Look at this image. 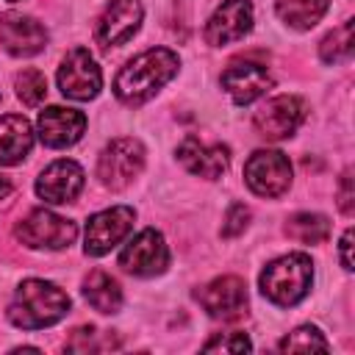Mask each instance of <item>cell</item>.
<instances>
[{"instance_id": "30bf717a", "label": "cell", "mask_w": 355, "mask_h": 355, "mask_svg": "<svg viewBox=\"0 0 355 355\" xmlns=\"http://www.w3.org/2000/svg\"><path fill=\"white\" fill-rule=\"evenodd\" d=\"M119 266L130 275H139V277H153V275H161L166 272L169 266V250H166V241L158 230L147 227L141 230L139 236H133L125 250L119 252Z\"/></svg>"}, {"instance_id": "8fae6325", "label": "cell", "mask_w": 355, "mask_h": 355, "mask_svg": "<svg viewBox=\"0 0 355 355\" xmlns=\"http://www.w3.org/2000/svg\"><path fill=\"white\" fill-rule=\"evenodd\" d=\"M0 44L6 47V53L17 55V58H28V55H36L44 50L47 31L33 17L6 11V14H0Z\"/></svg>"}, {"instance_id": "603a6c76", "label": "cell", "mask_w": 355, "mask_h": 355, "mask_svg": "<svg viewBox=\"0 0 355 355\" xmlns=\"http://www.w3.org/2000/svg\"><path fill=\"white\" fill-rule=\"evenodd\" d=\"M352 55V19H344L338 28H333L322 44H319V58L324 64H344Z\"/></svg>"}, {"instance_id": "44dd1931", "label": "cell", "mask_w": 355, "mask_h": 355, "mask_svg": "<svg viewBox=\"0 0 355 355\" xmlns=\"http://www.w3.org/2000/svg\"><path fill=\"white\" fill-rule=\"evenodd\" d=\"M327 6L330 0H277L275 11L288 28L308 31L327 14Z\"/></svg>"}, {"instance_id": "5b68a950", "label": "cell", "mask_w": 355, "mask_h": 355, "mask_svg": "<svg viewBox=\"0 0 355 355\" xmlns=\"http://www.w3.org/2000/svg\"><path fill=\"white\" fill-rule=\"evenodd\" d=\"M144 169V147L136 139H114L97 158V178L108 189H125Z\"/></svg>"}, {"instance_id": "cb8c5ba5", "label": "cell", "mask_w": 355, "mask_h": 355, "mask_svg": "<svg viewBox=\"0 0 355 355\" xmlns=\"http://www.w3.org/2000/svg\"><path fill=\"white\" fill-rule=\"evenodd\" d=\"M280 349H283V352H311V349L327 352L330 344L324 341V336H322L313 324H302V327L291 330V333L280 341Z\"/></svg>"}, {"instance_id": "484cf974", "label": "cell", "mask_w": 355, "mask_h": 355, "mask_svg": "<svg viewBox=\"0 0 355 355\" xmlns=\"http://www.w3.org/2000/svg\"><path fill=\"white\" fill-rule=\"evenodd\" d=\"M202 349L214 352V349H222V352H244V349H252L250 338L244 333H216L214 338H208L202 344Z\"/></svg>"}, {"instance_id": "7c38bea8", "label": "cell", "mask_w": 355, "mask_h": 355, "mask_svg": "<svg viewBox=\"0 0 355 355\" xmlns=\"http://www.w3.org/2000/svg\"><path fill=\"white\" fill-rule=\"evenodd\" d=\"M250 31H252V3L225 0L205 22V42L214 47H222V44L244 39Z\"/></svg>"}, {"instance_id": "f546056e", "label": "cell", "mask_w": 355, "mask_h": 355, "mask_svg": "<svg viewBox=\"0 0 355 355\" xmlns=\"http://www.w3.org/2000/svg\"><path fill=\"white\" fill-rule=\"evenodd\" d=\"M349 250H352V227L341 236V241H338V258H341V266L349 272L352 269V258H349Z\"/></svg>"}, {"instance_id": "6da1fadb", "label": "cell", "mask_w": 355, "mask_h": 355, "mask_svg": "<svg viewBox=\"0 0 355 355\" xmlns=\"http://www.w3.org/2000/svg\"><path fill=\"white\" fill-rule=\"evenodd\" d=\"M180 61L172 50L166 47H150L144 53H139L136 58H130L116 80H114V94L125 103V105H141L147 103L164 83H169L178 72Z\"/></svg>"}, {"instance_id": "f1b7e54d", "label": "cell", "mask_w": 355, "mask_h": 355, "mask_svg": "<svg viewBox=\"0 0 355 355\" xmlns=\"http://www.w3.org/2000/svg\"><path fill=\"white\" fill-rule=\"evenodd\" d=\"M352 200H355V194H352V172L347 169V172L341 175V186H338V208H341L347 216H352V211H355Z\"/></svg>"}, {"instance_id": "d6986e66", "label": "cell", "mask_w": 355, "mask_h": 355, "mask_svg": "<svg viewBox=\"0 0 355 355\" xmlns=\"http://www.w3.org/2000/svg\"><path fill=\"white\" fill-rule=\"evenodd\" d=\"M33 147V130L31 122L22 114H6L0 116V164L14 166L19 164Z\"/></svg>"}, {"instance_id": "7a4b0ae2", "label": "cell", "mask_w": 355, "mask_h": 355, "mask_svg": "<svg viewBox=\"0 0 355 355\" xmlns=\"http://www.w3.org/2000/svg\"><path fill=\"white\" fill-rule=\"evenodd\" d=\"M69 313V297L50 280H22L8 308L11 324L22 330H42L61 322Z\"/></svg>"}, {"instance_id": "9c48e42d", "label": "cell", "mask_w": 355, "mask_h": 355, "mask_svg": "<svg viewBox=\"0 0 355 355\" xmlns=\"http://www.w3.org/2000/svg\"><path fill=\"white\" fill-rule=\"evenodd\" d=\"M133 219H136V211L128 208V205H114V208H105L94 216H89L86 222V255H105L111 252L133 227Z\"/></svg>"}, {"instance_id": "52a82bcc", "label": "cell", "mask_w": 355, "mask_h": 355, "mask_svg": "<svg viewBox=\"0 0 355 355\" xmlns=\"http://www.w3.org/2000/svg\"><path fill=\"white\" fill-rule=\"evenodd\" d=\"M58 89L69 100H94L103 89V72L89 50L75 47L58 67Z\"/></svg>"}, {"instance_id": "2e32d148", "label": "cell", "mask_w": 355, "mask_h": 355, "mask_svg": "<svg viewBox=\"0 0 355 355\" xmlns=\"http://www.w3.org/2000/svg\"><path fill=\"white\" fill-rule=\"evenodd\" d=\"M80 189H83V169L75 161H69V158L53 161L36 178V194L44 202H53V205L72 202L80 194Z\"/></svg>"}, {"instance_id": "ba28073f", "label": "cell", "mask_w": 355, "mask_h": 355, "mask_svg": "<svg viewBox=\"0 0 355 355\" xmlns=\"http://www.w3.org/2000/svg\"><path fill=\"white\" fill-rule=\"evenodd\" d=\"M305 119V103L294 94H277L269 97L255 114H252V125L263 139L280 141L288 139Z\"/></svg>"}, {"instance_id": "7402d4cb", "label": "cell", "mask_w": 355, "mask_h": 355, "mask_svg": "<svg viewBox=\"0 0 355 355\" xmlns=\"http://www.w3.org/2000/svg\"><path fill=\"white\" fill-rule=\"evenodd\" d=\"M286 236L300 241V244H322L330 236V222L322 214L302 211V214H294L286 222Z\"/></svg>"}, {"instance_id": "e0dca14e", "label": "cell", "mask_w": 355, "mask_h": 355, "mask_svg": "<svg viewBox=\"0 0 355 355\" xmlns=\"http://www.w3.org/2000/svg\"><path fill=\"white\" fill-rule=\"evenodd\" d=\"M39 139L47 147H69L75 144L83 130H86V116L78 108H64V105H50L39 114Z\"/></svg>"}, {"instance_id": "4316f807", "label": "cell", "mask_w": 355, "mask_h": 355, "mask_svg": "<svg viewBox=\"0 0 355 355\" xmlns=\"http://www.w3.org/2000/svg\"><path fill=\"white\" fill-rule=\"evenodd\" d=\"M247 222H250V208H247V205H241V202H233V205L227 208V214H225L222 236H225V239L239 236V233L247 227Z\"/></svg>"}, {"instance_id": "4fadbf2b", "label": "cell", "mask_w": 355, "mask_h": 355, "mask_svg": "<svg viewBox=\"0 0 355 355\" xmlns=\"http://www.w3.org/2000/svg\"><path fill=\"white\" fill-rule=\"evenodd\" d=\"M197 300H200V305L205 308L208 316L236 319V316H241V311L247 305V286H244L241 277L225 275V277L211 280L202 291H197Z\"/></svg>"}, {"instance_id": "ac0fdd59", "label": "cell", "mask_w": 355, "mask_h": 355, "mask_svg": "<svg viewBox=\"0 0 355 355\" xmlns=\"http://www.w3.org/2000/svg\"><path fill=\"white\" fill-rule=\"evenodd\" d=\"M178 161H180L191 175L216 180V178H222V172H225L227 164H230V150H227L225 144H205V141H200L197 136H186V139L178 144Z\"/></svg>"}, {"instance_id": "3957f363", "label": "cell", "mask_w": 355, "mask_h": 355, "mask_svg": "<svg viewBox=\"0 0 355 355\" xmlns=\"http://www.w3.org/2000/svg\"><path fill=\"white\" fill-rule=\"evenodd\" d=\"M313 283V263L305 252H288L266 263V269L258 277L261 294L275 305H297Z\"/></svg>"}, {"instance_id": "d4e9b609", "label": "cell", "mask_w": 355, "mask_h": 355, "mask_svg": "<svg viewBox=\"0 0 355 355\" xmlns=\"http://www.w3.org/2000/svg\"><path fill=\"white\" fill-rule=\"evenodd\" d=\"M44 94H47V78L39 69H25V72L17 75V97L28 108L39 105L44 100Z\"/></svg>"}, {"instance_id": "83f0119b", "label": "cell", "mask_w": 355, "mask_h": 355, "mask_svg": "<svg viewBox=\"0 0 355 355\" xmlns=\"http://www.w3.org/2000/svg\"><path fill=\"white\" fill-rule=\"evenodd\" d=\"M97 338H100V333L94 327H78L72 333V338L67 341V349L69 352H94V349H103L105 344H100Z\"/></svg>"}, {"instance_id": "1f68e13d", "label": "cell", "mask_w": 355, "mask_h": 355, "mask_svg": "<svg viewBox=\"0 0 355 355\" xmlns=\"http://www.w3.org/2000/svg\"><path fill=\"white\" fill-rule=\"evenodd\" d=\"M8 3H19V0H8Z\"/></svg>"}, {"instance_id": "277c9868", "label": "cell", "mask_w": 355, "mask_h": 355, "mask_svg": "<svg viewBox=\"0 0 355 355\" xmlns=\"http://www.w3.org/2000/svg\"><path fill=\"white\" fill-rule=\"evenodd\" d=\"M14 233L25 247H33V250H64V247H69L75 241L78 225L72 219H64V216L53 214V211L36 208L17 225Z\"/></svg>"}, {"instance_id": "4dcf8cb0", "label": "cell", "mask_w": 355, "mask_h": 355, "mask_svg": "<svg viewBox=\"0 0 355 355\" xmlns=\"http://www.w3.org/2000/svg\"><path fill=\"white\" fill-rule=\"evenodd\" d=\"M8 191H11V180H8L6 175H0V200H3Z\"/></svg>"}, {"instance_id": "8992f818", "label": "cell", "mask_w": 355, "mask_h": 355, "mask_svg": "<svg viewBox=\"0 0 355 355\" xmlns=\"http://www.w3.org/2000/svg\"><path fill=\"white\" fill-rule=\"evenodd\" d=\"M244 180L258 197H280L291 186V164L280 150H255L244 164Z\"/></svg>"}, {"instance_id": "5bb4252c", "label": "cell", "mask_w": 355, "mask_h": 355, "mask_svg": "<svg viewBox=\"0 0 355 355\" xmlns=\"http://www.w3.org/2000/svg\"><path fill=\"white\" fill-rule=\"evenodd\" d=\"M144 8L139 0H111V6L97 19V42L103 47L125 44L141 25Z\"/></svg>"}, {"instance_id": "9a60e30c", "label": "cell", "mask_w": 355, "mask_h": 355, "mask_svg": "<svg viewBox=\"0 0 355 355\" xmlns=\"http://www.w3.org/2000/svg\"><path fill=\"white\" fill-rule=\"evenodd\" d=\"M222 86L233 97L236 105H250L258 97H263L272 89V75L266 67L252 64V61H233L222 72Z\"/></svg>"}, {"instance_id": "ffe728a7", "label": "cell", "mask_w": 355, "mask_h": 355, "mask_svg": "<svg viewBox=\"0 0 355 355\" xmlns=\"http://www.w3.org/2000/svg\"><path fill=\"white\" fill-rule=\"evenodd\" d=\"M83 297H86V302H89L94 311H100V313H116V311L122 308V288H119V283H116L108 272H103V269L89 272V277L83 280Z\"/></svg>"}]
</instances>
